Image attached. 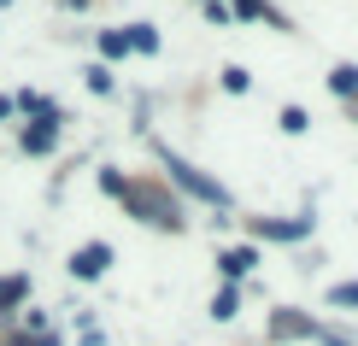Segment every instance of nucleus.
<instances>
[{
	"label": "nucleus",
	"mask_w": 358,
	"mask_h": 346,
	"mask_svg": "<svg viewBox=\"0 0 358 346\" xmlns=\"http://www.w3.org/2000/svg\"><path fill=\"white\" fill-rule=\"evenodd\" d=\"M252 264H259V252H252V247H223V252H217V270H223L229 282H241Z\"/></svg>",
	"instance_id": "obj_5"
},
{
	"label": "nucleus",
	"mask_w": 358,
	"mask_h": 346,
	"mask_svg": "<svg viewBox=\"0 0 358 346\" xmlns=\"http://www.w3.org/2000/svg\"><path fill=\"white\" fill-rule=\"evenodd\" d=\"M329 88H335L341 100H352V94H358V65H335V71H329Z\"/></svg>",
	"instance_id": "obj_7"
},
{
	"label": "nucleus",
	"mask_w": 358,
	"mask_h": 346,
	"mask_svg": "<svg viewBox=\"0 0 358 346\" xmlns=\"http://www.w3.org/2000/svg\"><path fill=\"white\" fill-rule=\"evenodd\" d=\"M282 129H288V135H306V129H311V117H306L300 106H282Z\"/></svg>",
	"instance_id": "obj_11"
},
{
	"label": "nucleus",
	"mask_w": 358,
	"mask_h": 346,
	"mask_svg": "<svg viewBox=\"0 0 358 346\" xmlns=\"http://www.w3.org/2000/svg\"><path fill=\"white\" fill-rule=\"evenodd\" d=\"M235 305H241V294H235V288H217V294H212V317H217V323H229Z\"/></svg>",
	"instance_id": "obj_9"
},
{
	"label": "nucleus",
	"mask_w": 358,
	"mask_h": 346,
	"mask_svg": "<svg viewBox=\"0 0 358 346\" xmlns=\"http://www.w3.org/2000/svg\"><path fill=\"white\" fill-rule=\"evenodd\" d=\"M53 141H59V117H41L36 129L24 124V135H18V147H24V153H53Z\"/></svg>",
	"instance_id": "obj_4"
},
{
	"label": "nucleus",
	"mask_w": 358,
	"mask_h": 346,
	"mask_svg": "<svg viewBox=\"0 0 358 346\" xmlns=\"http://www.w3.org/2000/svg\"><path fill=\"white\" fill-rule=\"evenodd\" d=\"M106 264H112V247H106V240H88V247H77V252H71V276H77V282L106 276Z\"/></svg>",
	"instance_id": "obj_2"
},
{
	"label": "nucleus",
	"mask_w": 358,
	"mask_h": 346,
	"mask_svg": "<svg viewBox=\"0 0 358 346\" xmlns=\"http://www.w3.org/2000/svg\"><path fill=\"white\" fill-rule=\"evenodd\" d=\"M100 53H106V59H129V41H124V29H100Z\"/></svg>",
	"instance_id": "obj_10"
},
{
	"label": "nucleus",
	"mask_w": 358,
	"mask_h": 346,
	"mask_svg": "<svg viewBox=\"0 0 358 346\" xmlns=\"http://www.w3.org/2000/svg\"><path fill=\"white\" fill-rule=\"evenodd\" d=\"M329 305H358V282H347V288L329 294Z\"/></svg>",
	"instance_id": "obj_14"
},
{
	"label": "nucleus",
	"mask_w": 358,
	"mask_h": 346,
	"mask_svg": "<svg viewBox=\"0 0 358 346\" xmlns=\"http://www.w3.org/2000/svg\"><path fill=\"white\" fill-rule=\"evenodd\" d=\"M124 41H129V53H159V29L153 24H129Z\"/></svg>",
	"instance_id": "obj_6"
},
{
	"label": "nucleus",
	"mask_w": 358,
	"mask_h": 346,
	"mask_svg": "<svg viewBox=\"0 0 358 346\" xmlns=\"http://www.w3.org/2000/svg\"><path fill=\"white\" fill-rule=\"evenodd\" d=\"M247 82H252V77H247L241 65H223V88H229V94H247Z\"/></svg>",
	"instance_id": "obj_13"
},
{
	"label": "nucleus",
	"mask_w": 358,
	"mask_h": 346,
	"mask_svg": "<svg viewBox=\"0 0 358 346\" xmlns=\"http://www.w3.org/2000/svg\"><path fill=\"white\" fill-rule=\"evenodd\" d=\"M252 235H259V240H300V235H311V212H300L294 223H276V217H252Z\"/></svg>",
	"instance_id": "obj_3"
},
{
	"label": "nucleus",
	"mask_w": 358,
	"mask_h": 346,
	"mask_svg": "<svg viewBox=\"0 0 358 346\" xmlns=\"http://www.w3.org/2000/svg\"><path fill=\"white\" fill-rule=\"evenodd\" d=\"M24 294H29V276H6V282H0V311H12Z\"/></svg>",
	"instance_id": "obj_8"
},
{
	"label": "nucleus",
	"mask_w": 358,
	"mask_h": 346,
	"mask_svg": "<svg viewBox=\"0 0 358 346\" xmlns=\"http://www.w3.org/2000/svg\"><path fill=\"white\" fill-rule=\"evenodd\" d=\"M83 77H88V88H94V94H112V71H106V65H88Z\"/></svg>",
	"instance_id": "obj_12"
},
{
	"label": "nucleus",
	"mask_w": 358,
	"mask_h": 346,
	"mask_svg": "<svg viewBox=\"0 0 358 346\" xmlns=\"http://www.w3.org/2000/svg\"><path fill=\"white\" fill-rule=\"evenodd\" d=\"M165 171H171V176H176V182H182L188 194H200V200H212V206H229V194H223V182H212V176H200V171H194L188 159L165 153Z\"/></svg>",
	"instance_id": "obj_1"
}]
</instances>
